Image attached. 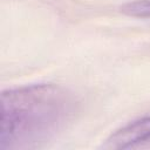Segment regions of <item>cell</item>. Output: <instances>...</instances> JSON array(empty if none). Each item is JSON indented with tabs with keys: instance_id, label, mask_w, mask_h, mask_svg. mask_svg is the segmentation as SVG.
I'll return each mask as SVG.
<instances>
[{
	"instance_id": "7a4b0ae2",
	"label": "cell",
	"mask_w": 150,
	"mask_h": 150,
	"mask_svg": "<svg viewBox=\"0 0 150 150\" xmlns=\"http://www.w3.org/2000/svg\"><path fill=\"white\" fill-rule=\"evenodd\" d=\"M150 139V116H145L128 123L111 134L103 144V149L120 150L132 148Z\"/></svg>"
},
{
	"instance_id": "6da1fadb",
	"label": "cell",
	"mask_w": 150,
	"mask_h": 150,
	"mask_svg": "<svg viewBox=\"0 0 150 150\" xmlns=\"http://www.w3.org/2000/svg\"><path fill=\"white\" fill-rule=\"evenodd\" d=\"M1 148L39 139L66 110L63 94L53 86H29L2 94Z\"/></svg>"
},
{
	"instance_id": "3957f363",
	"label": "cell",
	"mask_w": 150,
	"mask_h": 150,
	"mask_svg": "<svg viewBox=\"0 0 150 150\" xmlns=\"http://www.w3.org/2000/svg\"><path fill=\"white\" fill-rule=\"evenodd\" d=\"M122 12L139 18H150V0H139L124 5Z\"/></svg>"
}]
</instances>
